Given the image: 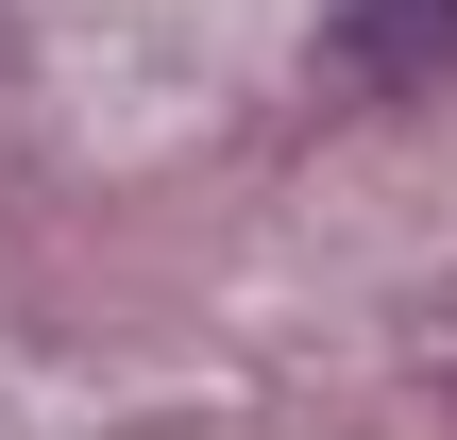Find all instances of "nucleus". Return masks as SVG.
Returning a JSON list of instances; mask_svg holds the SVG:
<instances>
[{"instance_id": "f257e3e1", "label": "nucleus", "mask_w": 457, "mask_h": 440, "mask_svg": "<svg viewBox=\"0 0 457 440\" xmlns=\"http://www.w3.org/2000/svg\"><path fill=\"white\" fill-rule=\"evenodd\" d=\"M322 51H339L356 102H407V85H441V68H457V0H339Z\"/></svg>"}]
</instances>
